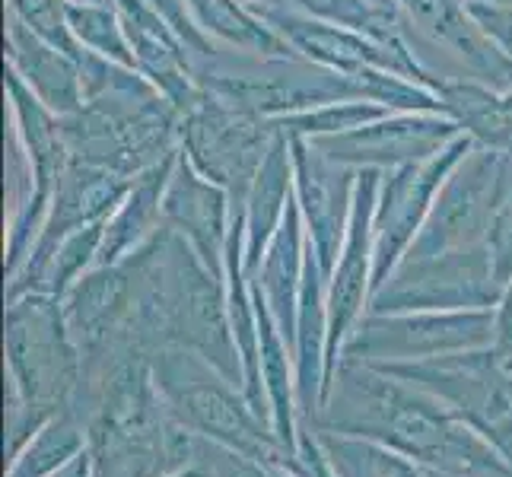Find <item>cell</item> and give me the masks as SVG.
Here are the masks:
<instances>
[{
	"mask_svg": "<svg viewBox=\"0 0 512 477\" xmlns=\"http://www.w3.org/2000/svg\"><path fill=\"white\" fill-rule=\"evenodd\" d=\"M201 90L217 93L268 121L287 118L328 102L363 99L360 83L303 55H245L217 48L194 74Z\"/></svg>",
	"mask_w": 512,
	"mask_h": 477,
	"instance_id": "obj_1",
	"label": "cell"
},
{
	"mask_svg": "<svg viewBox=\"0 0 512 477\" xmlns=\"http://www.w3.org/2000/svg\"><path fill=\"white\" fill-rule=\"evenodd\" d=\"M274 137V121L204 90L182 115L179 150L204 179L226 188L236 207H242Z\"/></svg>",
	"mask_w": 512,
	"mask_h": 477,
	"instance_id": "obj_2",
	"label": "cell"
},
{
	"mask_svg": "<svg viewBox=\"0 0 512 477\" xmlns=\"http://www.w3.org/2000/svg\"><path fill=\"white\" fill-rule=\"evenodd\" d=\"M255 10L268 20V26H274V32L296 51V55L338 70V74L357 77L363 70L376 67V70H388V74L408 77L414 83H423V86H430V90L439 80L433 70L417 58V48L408 35V26H404L401 39L379 42L373 35L315 20V16H306L287 4H268V7H255Z\"/></svg>",
	"mask_w": 512,
	"mask_h": 477,
	"instance_id": "obj_3",
	"label": "cell"
},
{
	"mask_svg": "<svg viewBox=\"0 0 512 477\" xmlns=\"http://www.w3.org/2000/svg\"><path fill=\"white\" fill-rule=\"evenodd\" d=\"M462 134L449 115L439 112H388L363 128L347 134L312 140L331 163L347 169H379L392 172L401 166H417L443 153Z\"/></svg>",
	"mask_w": 512,
	"mask_h": 477,
	"instance_id": "obj_4",
	"label": "cell"
},
{
	"mask_svg": "<svg viewBox=\"0 0 512 477\" xmlns=\"http://www.w3.org/2000/svg\"><path fill=\"white\" fill-rule=\"evenodd\" d=\"M112 4L128 32L137 70L185 115L204 90L194 80L191 58L179 35L150 7V0H112Z\"/></svg>",
	"mask_w": 512,
	"mask_h": 477,
	"instance_id": "obj_5",
	"label": "cell"
},
{
	"mask_svg": "<svg viewBox=\"0 0 512 477\" xmlns=\"http://www.w3.org/2000/svg\"><path fill=\"white\" fill-rule=\"evenodd\" d=\"M471 147H474V140L468 134H458L443 153L427 159V163L382 172L376 220H379V236L385 242V249L388 245L395 249L398 242H404L414 233L423 217H430L439 188H443L449 172L462 163V156Z\"/></svg>",
	"mask_w": 512,
	"mask_h": 477,
	"instance_id": "obj_6",
	"label": "cell"
},
{
	"mask_svg": "<svg viewBox=\"0 0 512 477\" xmlns=\"http://www.w3.org/2000/svg\"><path fill=\"white\" fill-rule=\"evenodd\" d=\"M7 70L26 83V90L55 115H74L86 105L80 64L64 51L29 32L7 13Z\"/></svg>",
	"mask_w": 512,
	"mask_h": 477,
	"instance_id": "obj_7",
	"label": "cell"
},
{
	"mask_svg": "<svg viewBox=\"0 0 512 477\" xmlns=\"http://www.w3.org/2000/svg\"><path fill=\"white\" fill-rule=\"evenodd\" d=\"M293 150V201L312 226V233L331 239L341 233L353 210L357 169H347L303 137H290Z\"/></svg>",
	"mask_w": 512,
	"mask_h": 477,
	"instance_id": "obj_8",
	"label": "cell"
},
{
	"mask_svg": "<svg viewBox=\"0 0 512 477\" xmlns=\"http://www.w3.org/2000/svg\"><path fill=\"white\" fill-rule=\"evenodd\" d=\"M194 23L217 48L245 55H296L274 26L245 0H185Z\"/></svg>",
	"mask_w": 512,
	"mask_h": 477,
	"instance_id": "obj_9",
	"label": "cell"
},
{
	"mask_svg": "<svg viewBox=\"0 0 512 477\" xmlns=\"http://www.w3.org/2000/svg\"><path fill=\"white\" fill-rule=\"evenodd\" d=\"M61 131H64L67 153L70 159H77V163L112 169V172L128 175V179L144 172L125 131L118 128V121L112 115H105L102 109H96V105H83L80 112L64 115Z\"/></svg>",
	"mask_w": 512,
	"mask_h": 477,
	"instance_id": "obj_10",
	"label": "cell"
},
{
	"mask_svg": "<svg viewBox=\"0 0 512 477\" xmlns=\"http://www.w3.org/2000/svg\"><path fill=\"white\" fill-rule=\"evenodd\" d=\"M290 204H293V150H290V137L277 131L274 144L264 153L255 182L242 204L252 236H268L277 223H284Z\"/></svg>",
	"mask_w": 512,
	"mask_h": 477,
	"instance_id": "obj_11",
	"label": "cell"
},
{
	"mask_svg": "<svg viewBox=\"0 0 512 477\" xmlns=\"http://www.w3.org/2000/svg\"><path fill=\"white\" fill-rule=\"evenodd\" d=\"M284 4L306 16H315V20L373 35L379 42H395L404 35V16L382 10L373 0H284Z\"/></svg>",
	"mask_w": 512,
	"mask_h": 477,
	"instance_id": "obj_12",
	"label": "cell"
},
{
	"mask_svg": "<svg viewBox=\"0 0 512 477\" xmlns=\"http://www.w3.org/2000/svg\"><path fill=\"white\" fill-rule=\"evenodd\" d=\"M67 20L77 35V42L90 51V55L109 58L115 64L137 70L128 32L121 26L115 4H67Z\"/></svg>",
	"mask_w": 512,
	"mask_h": 477,
	"instance_id": "obj_13",
	"label": "cell"
},
{
	"mask_svg": "<svg viewBox=\"0 0 512 477\" xmlns=\"http://www.w3.org/2000/svg\"><path fill=\"white\" fill-rule=\"evenodd\" d=\"M382 115H388V109H382V105L369 99H344V102H328V105H319V109L277 118L274 128L287 137L319 140V137H334V134H347L353 128H363Z\"/></svg>",
	"mask_w": 512,
	"mask_h": 477,
	"instance_id": "obj_14",
	"label": "cell"
},
{
	"mask_svg": "<svg viewBox=\"0 0 512 477\" xmlns=\"http://www.w3.org/2000/svg\"><path fill=\"white\" fill-rule=\"evenodd\" d=\"M353 80L360 83L363 99L382 105V109H388V112H439V115H446L443 99H439L430 86L414 83L408 77L369 67Z\"/></svg>",
	"mask_w": 512,
	"mask_h": 477,
	"instance_id": "obj_15",
	"label": "cell"
},
{
	"mask_svg": "<svg viewBox=\"0 0 512 477\" xmlns=\"http://www.w3.org/2000/svg\"><path fill=\"white\" fill-rule=\"evenodd\" d=\"M7 13L16 16V20L29 32L39 35V39L64 51L67 58H74L77 64H83L86 55H90V51L77 42L74 29H70L64 0H7Z\"/></svg>",
	"mask_w": 512,
	"mask_h": 477,
	"instance_id": "obj_16",
	"label": "cell"
},
{
	"mask_svg": "<svg viewBox=\"0 0 512 477\" xmlns=\"http://www.w3.org/2000/svg\"><path fill=\"white\" fill-rule=\"evenodd\" d=\"M150 7L163 16V20L169 23V29L179 35V42L185 45L188 58H191V70L198 74V67L207 64L210 58L217 55V45L207 39V35L198 29V23H194V16L188 10L185 0H150Z\"/></svg>",
	"mask_w": 512,
	"mask_h": 477,
	"instance_id": "obj_17",
	"label": "cell"
},
{
	"mask_svg": "<svg viewBox=\"0 0 512 477\" xmlns=\"http://www.w3.org/2000/svg\"><path fill=\"white\" fill-rule=\"evenodd\" d=\"M468 13L487 39L497 42L512 58V7H490V4H478V0H468Z\"/></svg>",
	"mask_w": 512,
	"mask_h": 477,
	"instance_id": "obj_18",
	"label": "cell"
},
{
	"mask_svg": "<svg viewBox=\"0 0 512 477\" xmlns=\"http://www.w3.org/2000/svg\"><path fill=\"white\" fill-rule=\"evenodd\" d=\"M373 4H379L382 10H392V13H401V10H398V0H373Z\"/></svg>",
	"mask_w": 512,
	"mask_h": 477,
	"instance_id": "obj_19",
	"label": "cell"
},
{
	"mask_svg": "<svg viewBox=\"0 0 512 477\" xmlns=\"http://www.w3.org/2000/svg\"><path fill=\"white\" fill-rule=\"evenodd\" d=\"M245 4H252V7H268V4H284V0H245Z\"/></svg>",
	"mask_w": 512,
	"mask_h": 477,
	"instance_id": "obj_20",
	"label": "cell"
},
{
	"mask_svg": "<svg viewBox=\"0 0 512 477\" xmlns=\"http://www.w3.org/2000/svg\"><path fill=\"white\" fill-rule=\"evenodd\" d=\"M478 4H490V7H512V0H478Z\"/></svg>",
	"mask_w": 512,
	"mask_h": 477,
	"instance_id": "obj_21",
	"label": "cell"
},
{
	"mask_svg": "<svg viewBox=\"0 0 512 477\" xmlns=\"http://www.w3.org/2000/svg\"><path fill=\"white\" fill-rule=\"evenodd\" d=\"M64 4H112V0H64Z\"/></svg>",
	"mask_w": 512,
	"mask_h": 477,
	"instance_id": "obj_22",
	"label": "cell"
},
{
	"mask_svg": "<svg viewBox=\"0 0 512 477\" xmlns=\"http://www.w3.org/2000/svg\"><path fill=\"white\" fill-rule=\"evenodd\" d=\"M503 96H506V102H509V105H512V93H503Z\"/></svg>",
	"mask_w": 512,
	"mask_h": 477,
	"instance_id": "obj_23",
	"label": "cell"
}]
</instances>
